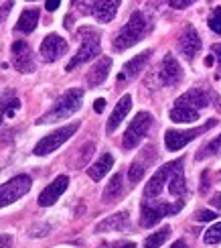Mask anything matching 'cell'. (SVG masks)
I'll list each match as a JSON object with an SVG mask.
<instances>
[{
	"label": "cell",
	"mask_w": 221,
	"mask_h": 248,
	"mask_svg": "<svg viewBox=\"0 0 221 248\" xmlns=\"http://www.w3.org/2000/svg\"><path fill=\"white\" fill-rule=\"evenodd\" d=\"M211 102V94L201 88H193L185 92V94L175 102V106L171 108V120L177 124H189L199 120V110L209 106Z\"/></svg>",
	"instance_id": "1"
},
{
	"label": "cell",
	"mask_w": 221,
	"mask_h": 248,
	"mask_svg": "<svg viewBox=\"0 0 221 248\" xmlns=\"http://www.w3.org/2000/svg\"><path fill=\"white\" fill-rule=\"evenodd\" d=\"M150 29H152V20L144 13H140V10H136V13H132L128 23L120 29V33L114 37V41H112L114 51H126V49L134 47L136 43H140V41L148 35Z\"/></svg>",
	"instance_id": "2"
},
{
	"label": "cell",
	"mask_w": 221,
	"mask_h": 248,
	"mask_svg": "<svg viewBox=\"0 0 221 248\" xmlns=\"http://www.w3.org/2000/svg\"><path fill=\"white\" fill-rule=\"evenodd\" d=\"M81 104H83V90L71 88L55 102L53 106H51V110L45 116H41L37 120V124H53V122H59V120H65L67 116L75 114V112L81 108Z\"/></svg>",
	"instance_id": "3"
},
{
	"label": "cell",
	"mask_w": 221,
	"mask_h": 248,
	"mask_svg": "<svg viewBox=\"0 0 221 248\" xmlns=\"http://www.w3.org/2000/svg\"><path fill=\"white\" fill-rule=\"evenodd\" d=\"M185 200L181 198L178 202L171 203V202H162L159 198L148 200L144 198L142 205H140V226L142 228H152L154 224H159L164 216H175L183 210Z\"/></svg>",
	"instance_id": "4"
},
{
	"label": "cell",
	"mask_w": 221,
	"mask_h": 248,
	"mask_svg": "<svg viewBox=\"0 0 221 248\" xmlns=\"http://www.w3.org/2000/svg\"><path fill=\"white\" fill-rule=\"evenodd\" d=\"M79 39H81V45L77 49V53L71 57V61L67 63V71L75 69L77 65H83L88 61L96 59L102 51V35L98 33V29L93 27H81L79 29Z\"/></svg>",
	"instance_id": "5"
},
{
	"label": "cell",
	"mask_w": 221,
	"mask_h": 248,
	"mask_svg": "<svg viewBox=\"0 0 221 248\" xmlns=\"http://www.w3.org/2000/svg\"><path fill=\"white\" fill-rule=\"evenodd\" d=\"M77 128H79V122H71V124H67V126H61V128L53 130L51 134L43 137L35 144L33 153L37 155V157H45V155L57 151L59 147H63V144H65L73 137V134L77 132Z\"/></svg>",
	"instance_id": "6"
},
{
	"label": "cell",
	"mask_w": 221,
	"mask_h": 248,
	"mask_svg": "<svg viewBox=\"0 0 221 248\" xmlns=\"http://www.w3.org/2000/svg\"><path fill=\"white\" fill-rule=\"evenodd\" d=\"M217 124V120H207L203 126H197V128H191V130H175V128H171V130H166L164 132V147L168 149V151H181L183 147H187L191 140H195L197 137H201L203 132H207L209 128H213Z\"/></svg>",
	"instance_id": "7"
},
{
	"label": "cell",
	"mask_w": 221,
	"mask_h": 248,
	"mask_svg": "<svg viewBox=\"0 0 221 248\" xmlns=\"http://www.w3.org/2000/svg\"><path fill=\"white\" fill-rule=\"evenodd\" d=\"M150 126H152V114H148V112H138V114L132 118V122L128 124V130L124 132V140H122L124 149L132 151L138 147L142 139L148 134Z\"/></svg>",
	"instance_id": "8"
},
{
	"label": "cell",
	"mask_w": 221,
	"mask_h": 248,
	"mask_svg": "<svg viewBox=\"0 0 221 248\" xmlns=\"http://www.w3.org/2000/svg\"><path fill=\"white\" fill-rule=\"evenodd\" d=\"M30 185H33V179H30V175H16L10 181L2 183L0 185V208H4V205H10L18 202L20 198H25L29 193Z\"/></svg>",
	"instance_id": "9"
},
{
	"label": "cell",
	"mask_w": 221,
	"mask_h": 248,
	"mask_svg": "<svg viewBox=\"0 0 221 248\" xmlns=\"http://www.w3.org/2000/svg\"><path fill=\"white\" fill-rule=\"evenodd\" d=\"M181 163H183V159H177V161H171V163L162 165V167L148 179V183H146V187H144V198H148V200L159 198V195L164 191V187L168 185V181H171L175 169H177Z\"/></svg>",
	"instance_id": "10"
},
{
	"label": "cell",
	"mask_w": 221,
	"mask_h": 248,
	"mask_svg": "<svg viewBox=\"0 0 221 248\" xmlns=\"http://www.w3.org/2000/svg\"><path fill=\"white\" fill-rule=\"evenodd\" d=\"M10 53H13V63L15 69L20 74H30L35 69V61H33V49L29 47V43L25 41H15L13 47H10Z\"/></svg>",
	"instance_id": "11"
},
{
	"label": "cell",
	"mask_w": 221,
	"mask_h": 248,
	"mask_svg": "<svg viewBox=\"0 0 221 248\" xmlns=\"http://www.w3.org/2000/svg\"><path fill=\"white\" fill-rule=\"evenodd\" d=\"M178 51L187 61H191L201 51V37L193 25H185L181 37H178Z\"/></svg>",
	"instance_id": "12"
},
{
	"label": "cell",
	"mask_w": 221,
	"mask_h": 248,
	"mask_svg": "<svg viewBox=\"0 0 221 248\" xmlns=\"http://www.w3.org/2000/svg\"><path fill=\"white\" fill-rule=\"evenodd\" d=\"M67 53V41L59 35H47L41 43V59L47 63H53L59 57Z\"/></svg>",
	"instance_id": "13"
},
{
	"label": "cell",
	"mask_w": 221,
	"mask_h": 248,
	"mask_svg": "<svg viewBox=\"0 0 221 248\" xmlns=\"http://www.w3.org/2000/svg\"><path fill=\"white\" fill-rule=\"evenodd\" d=\"M159 78H161V84H162V86H168V88L177 86L178 81L183 79V67L178 65V61L175 59L173 53H166V55L162 57Z\"/></svg>",
	"instance_id": "14"
},
{
	"label": "cell",
	"mask_w": 221,
	"mask_h": 248,
	"mask_svg": "<svg viewBox=\"0 0 221 248\" xmlns=\"http://www.w3.org/2000/svg\"><path fill=\"white\" fill-rule=\"evenodd\" d=\"M67 187H69V177H67V175H59V177H55L43 191H41V195H39V205H43V208H49V205H53V203L61 198V195L65 193Z\"/></svg>",
	"instance_id": "15"
},
{
	"label": "cell",
	"mask_w": 221,
	"mask_h": 248,
	"mask_svg": "<svg viewBox=\"0 0 221 248\" xmlns=\"http://www.w3.org/2000/svg\"><path fill=\"white\" fill-rule=\"evenodd\" d=\"M152 57V51L148 49V51H142V53H138L136 57H132L128 63L124 65V69H122V74L118 76V81L120 84H126V79H134L136 76L140 74V71L146 67V63H148V59Z\"/></svg>",
	"instance_id": "16"
},
{
	"label": "cell",
	"mask_w": 221,
	"mask_h": 248,
	"mask_svg": "<svg viewBox=\"0 0 221 248\" xmlns=\"http://www.w3.org/2000/svg\"><path fill=\"white\" fill-rule=\"evenodd\" d=\"M122 0H93V6H91V15L96 16V20L100 23H112L116 13L120 8Z\"/></svg>",
	"instance_id": "17"
},
{
	"label": "cell",
	"mask_w": 221,
	"mask_h": 248,
	"mask_svg": "<svg viewBox=\"0 0 221 248\" xmlns=\"http://www.w3.org/2000/svg\"><path fill=\"white\" fill-rule=\"evenodd\" d=\"M110 69H112V59H110V57H100L96 63L91 65V69L88 71V76H86L88 86H89V88H98V86H102L103 81H106V78H108V74H110Z\"/></svg>",
	"instance_id": "18"
},
{
	"label": "cell",
	"mask_w": 221,
	"mask_h": 248,
	"mask_svg": "<svg viewBox=\"0 0 221 248\" xmlns=\"http://www.w3.org/2000/svg\"><path fill=\"white\" fill-rule=\"evenodd\" d=\"M130 108H132V96H130V94H126V96L120 98L118 104H116V108H114V112H112V116H110V120H108V124H106L108 134L116 132V128H118L120 124H122V120L126 118V114L130 112Z\"/></svg>",
	"instance_id": "19"
},
{
	"label": "cell",
	"mask_w": 221,
	"mask_h": 248,
	"mask_svg": "<svg viewBox=\"0 0 221 248\" xmlns=\"http://www.w3.org/2000/svg\"><path fill=\"white\" fill-rule=\"evenodd\" d=\"M130 228V214L128 212H118L110 216V218L98 222L96 232H112V230H128Z\"/></svg>",
	"instance_id": "20"
},
{
	"label": "cell",
	"mask_w": 221,
	"mask_h": 248,
	"mask_svg": "<svg viewBox=\"0 0 221 248\" xmlns=\"http://www.w3.org/2000/svg\"><path fill=\"white\" fill-rule=\"evenodd\" d=\"M114 167V157L110 153H103L102 157L91 165V167L88 169V175H89V179H93V181H100V179H103L108 175V171Z\"/></svg>",
	"instance_id": "21"
},
{
	"label": "cell",
	"mask_w": 221,
	"mask_h": 248,
	"mask_svg": "<svg viewBox=\"0 0 221 248\" xmlns=\"http://www.w3.org/2000/svg\"><path fill=\"white\" fill-rule=\"evenodd\" d=\"M150 151H152V149H144L140 157L130 165V169H128V179H130L132 185H136V183H138V181L144 177V173H146V169H148V165L152 163V159L146 161V157H148Z\"/></svg>",
	"instance_id": "22"
},
{
	"label": "cell",
	"mask_w": 221,
	"mask_h": 248,
	"mask_svg": "<svg viewBox=\"0 0 221 248\" xmlns=\"http://www.w3.org/2000/svg\"><path fill=\"white\" fill-rule=\"evenodd\" d=\"M37 23H39V8L37 6L35 8H27V10L20 13L18 23H16L15 29L18 31V33H33Z\"/></svg>",
	"instance_id": "23"
},
{
	"label": "cell",
	"mask_w": 221,
	"mask_h": 248,
	"mask_svg": "<svg viewBox=\"0 0 221 248\" xmlns=\"http://www.w3.org/2000/svg\"><path fill=\"white\" fill-rule=\"evenodd\" d=\"M124 193V181H122V173H116L110 179V183L103 189V203H114L122 198Z\"/></svg>",
	"instance_id": "24"
},
{
	"label": "cell",
	"mask_w": 221,
	"mask_h": 248,
	"mask_svg": "<svg viewBox=\"0 0 221 248\" xmlns=\"http://www.w3.org/2000/svg\"><path fill=\"white\" fill-rule=\"evenodd\" d=\"M185 163V161H183ZM183 163L175 169L171 181H168V191H171L175 198H183L187 195V181H185V171H183Z\"/></svg>",
	"instance_id": "25"
},
{
	"label": "cell",
	"mask_w": 221,
	"mask_h": 248,
	"mask_svg": "<svg viewBox=\"0 0 221 248\" xmlns=\"http://www.w3.org/2000/svg\"><path fill=\"white\" fill-rule=\"evenodd\" d=\"M18 106H20V102H18V98H16V94L13 90H8L6 94H2V98H0V108H2V112L8 118L15 116V112L18 110Z\"/></svg>",
	"instance_id": "26"
},
{
	"label": "cell",
	"mask_w": 221,
	"mask_h": 248,
	"mask_svg": "<svg viewBox=\"0 0 221 248\" xmlns=\"http://www.w3.org/2000/svg\"><path fill=\"white\" fill-rule=\"evenodd\" d=\"M168 236H171V228H162L159 232H154V234H150L148 238H146L144 248H159L161 244H164L168 240Z\"/></svg>",
	"instance_id": "27"
},
{
	"label": "cell",
	"mask_w": 221,
	"mask_h": 248,
	"mask_svg": "<svg viewBox=\"0 0 221 248\" xmlns=\"http://www.w3.org/2000/svg\"><path fill=\"white\" fill-rule=\"evenodd\" d=\"M203 242L205 244H219L221 242V222L213 224L211 228H207V232L203 236Z\"/></svg>",
	"instance_id": "28"
},
{
	"label": "cell",
	"mask_w": 221,
	"mask_h": 248,
	"mask_svg": "<svg viewBox=\"0 0 221 248\" xmlns=\"http://www.w3.org/2000/svg\"><path fill=\"white\" fill-rule=\"evenodd\" d=\"M219 149H221V134H219V137H215L211 142H207L205 147L197 153V159H205V157H209V155H215Z\"/></svg>",
	"instance_id": "29"
},
{
	"label": "cell",
	"mask_w": 221,
	"mask_h": 248,
	"mask_svg": "<svg viewBox=\"0 0 221 248\" xmlns=\"http://www.w3.org/2000/svg\"><path fill=\"white\" fill-rule=\"evenodd\" d=\"M207 25H209V29H211L213 33L221 35V6L213 8V13L209 15V18H207Z\"/></svg>",
	"instance_id": "30"
},
{
	"label": "cell",
	"mask_w": 221,
	"mask_h": 248,
	"mask_svg": "<svg viewBox=\"0 0 221 248\" xmlns=\"http://www.w3.org/2000/svg\"><path fill=\"white\" fill-rule=\"evenodd\" d=\"M91 153H93V142L83 144V149L79 151V161L75 163V167H81L83 163H88V161H89V157H91Z\"/></svg>",
	"instance_id": "31"
},
{
	"label": "cell",
	"mask_w": 221,
	"mask_h": 248,
	"mask_svg": "<svg viewBox=\"0 0 221 248\" xmlns=\"http://www.w3.org/2000/svg\"><path fill=\"white\" fill-rule=\"evenodd\" d=\"M217 214H219V212L201 210V212H197V214H195V218H197V222H211V220H215V218H217Z\"/></svg>",
	"instance_id": "32"
},
{
	"label": "cell",
	"mask_w": 221,
	"mask_h": 248,
	"mask_svg": "<svg viewBox=\"0 0 221 248\" xmlns=\"http://www.w3.org/2000/svg\"><path fill=\"white\" fill-rule=\"evenodd\" d=\"M193 2H195V0H168V4H171L173 8H177V10H181V8L191 6Z\"/></svg>",
	"instance_id": "33"
},
{
	"label": "cell",
	"mask_w": 221,
	"mask_h": 248,
	"mask_svg": "<svg viewBox=\"0 0 221 248\" xmlns=\"http://www.w3.org/2000/svg\"><path fill=\"white\" fill-rule=\"evenodd\" d=\"M106 248H136L134 242H110Z\"/></svg>",
	"instance_id": "34"
},
{
	"label": "cell",
	"mask_w": 221,
	"mask_h": 248,
	"mask_svg": "<svg viewBox=\"0 0 221 248\" xmlns=\"http://www.w3.org/2000/svg\"><path fill=\"white\" fill-rule=\"evenodd\" d=\"M59 4H61V0H47V2H45V6H47L49 13H53V10H57V8H59Z\"/></svg>",
	"instance_id": "35"
},
{
	"label": "cell",
	"mask_w": 221,
	"mask_h": 248,
	"mask_svg": "<svg viewBox=\"0 0 221 248\" xmlns=\"http://www.w3.org/2000/svg\"><path fill=\"white\" fill-rule=\"evenodd\" d=\"M103 108H106V100H103V98H100V100L93 102V110H96V112H102Z\"/></svg>",
	"instance_id": "36"
},
{
	"label": "cell",
	"mask_w": 221,
	"mask_h": 248,
	"mask_svg": "<svg viewBox=\"0 0 221 248\" xmlns=\"http://www.w3.org/2000/svg\"><path fill=\"white\" fill-rule=\"evenodd\" d=\"M211 49H213V55L217 57V63H219V67H221V43H217V45H213Z\"/></svg>",
	"instance_id": "37"
},
{
	"label": "cell",
	"mask_w": 221,
	"mask_h": 248,
	"mask_svg": "<svg viewBox=\"0 0 221 248\" xmlns=\"http://www.w3.org/2000/svg\"><path fill=\"white\" fill-rule=\"evenodd\" d=\"M10 236H0V248H10Z\"/></svg>",
	"instance_id": "38"
},
{
	"label": "cell",
	"mask_w": 221,
	"mask_h": 248,
	"mask_svg": "<svg viewBox=\"0 0 221 248\" xmlns=\"http://www.w3.org/2000/svg\"><path fill=\"white\" fill-rule=\"evenodd\" d=\"M171 248H189V246H187L185 240H177L175 244H171Z\"/></svg>",
	"instance_id": "39"
},
{
	"label": "cell",
	"mask_w": 221,
	"mask_h": 248,
	"mask_svg": "<svg viewBox=\"0 0 221 248\" xmlns=\"http://www.w3.org/2000/svg\"><path fill=\"white\" fill-rule=\"evenodd\" d=\"M8 10H10V2L4 6V10H0V20H4V18H6V13H8Z\"/></svg>",
	"instance_id": "40"
},
{
	"label": "cell",
	"mask_w": 221,
	"mask_h": 248,
	"mask_svg": "<svg viewBox=\"0 0 221 248\" xmlns=\"http://www.w3.org/2000/svg\"><path fill=\"white\" fill-rule=\"evenodd\" d=\"M211 203H213V205H217V208L221 210V193H217V198H215V200H211Z\"/></svg>",
	"instance_id": "41"
},
{
	"label": "cell",
	"mask_w": 221,
	"mask_h": 248,
	"mask_svg": "<svg viewBox=\"0 0 221 248\" xmlns=\"http://www.w3.org/2000/svg\"><path fill=\"white\" fill-rule=\"evenodd\" d=\"M211 98H213V102H215V106L221 110V98H219L217 94H211Z\"/></svg>",
	"instance_id": "42"
},
{
	"label": "cell",
	"mask_w": 221,
	"mask_h": 248,
	"mask_svg": "<svg viewBox=\"0 0 221 248\" xmlns=\"http://www.w3.org/2000/svg\"><path fill=\"white\" fill-rule=\"evenodd\" d=\"M2 114H4V112H2V108H0V124H2Z\"/></svg>",
	"instance_id": "43"
},
{
	"label": "cell",
	"mask_w": 221,
	"mask_h": 248,
	"mask_svg": "<svg viewBox=\"0 0 221 248\" xmlns=\"http://www.w3.org/2000/svg\"><path fill=\"white\" fill-rule=\"evenodd\" d=\"M219 177H221V171H219Z\"/></svg>",
	"instance_id": "44"
},
{
	"label": "cell",
	"mask_w": 221,
	"mask_h": 248,
	"mask_svg": "<svg viewBox=\"0 0 221 248\" xmlns=\"http://www.w3.org/2000/svg\"><path fill=\"white\" fill-rule=\"evenodd\" d=\"M83 2H86V0H83Z\"/></svg>",
	"instance_id": "45"
}]
</instances>
